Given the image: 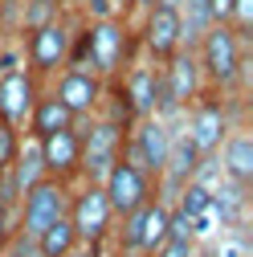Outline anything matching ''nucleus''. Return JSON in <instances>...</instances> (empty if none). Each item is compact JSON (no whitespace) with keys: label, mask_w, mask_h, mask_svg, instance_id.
<instances>
[{"label":"nucleus","mask_w":253,"mask_h":257,"mask_svg":"<svg viewBox=\"0 0 253 257\" xmlns=\"http://www.w3.org/2000/svg\"><path fill=\"white\" fill-rule=\"evenodd\" d=\"M131 61V29H126V17H102L82 25V33H74V49L66 66H82L94 70L102 82L118 78L122 66Z\"/></svg>","instance_id":"obj_1"},{"label":"nucleus","mask_w":253,"mask_h":257,"mask_svg":"<svg viewBox=\"0 0 253 257\" xmlns=\"http://www.w3.org/2000/svg\"><path fill=\"white\" fill-rule=\"evenodd\" d=\"M192 53H196V66H200V78H204L208 90H216V94H237V90H245L249 57H245L241 37L233 33L229 25H208Z\"/></svg>","instance_id":"obj_2"},{"label":"nucleus","mask_w":253,"mask_h":257,"mask_svg":"<svg viewBox=\"0 0 253 257\" xmlns=\"http://www.w3.org/2000/svg\"><path fill=\"white\" fill-rule=\"evenodd\" d=\"M241 98L237 94H225L220 98L216 90H200L192 102L184 106V114H180V126H184V135L192 139V147L200 151V155H216V147L225 143V135L237 126V118H233V106H237Z\"/></svg>","instance_id":"obj_3"},{"label":"nucleus","mask_w":253,"mask_h":257,"mask_svg":"<svg viewBox=\"0 0 253 257\" xmlns=\"http://www.w3.org/2000/svg\"><path fill=\"white\" fill-rule=\"evenodd\" d=\"M66 220L74 224L78 245H82V249H90L94 257H98V253H102V245L110 241V229H114V212H110V204H106L102 184H86V180H78V184L70 188Z\"/></svg>","instance_id":"obj_4"},{"label":"nucleus","mask_w":253,"mask_h":257,"mask_svg":"<svg viewBox=\"0 0 253 257\" xmlns=\"http://www.w3.org/2000/svg\"><path fill=\"white\" fill-rule=\"evenodd\" d=\"M122 126H114L110 118L102 114H90V118H78V139H82V176L86 184H102L106 172L118 164L122 155Z\"/></svg>","instance_id":"obj_5"},{"label":"nucleus","mask_w":253,"mask_h":257,"mask_svg":"<svg viewBox=\"0 0 253 257\" xmlns=\"http://www.w3.org/2000/svg\"><path fill=\"white\" fill-rule=\"evenodd\" d=\"M70 49H74V21L66 13H57L53 21L29 29V37H25V61L29 66L25 70L33 78H53L70 61Z\"/></svg>","instance_id":"obj_6"},{"label":"nucleus","mask_w":253,"mask_h":257,"mask_svg":"<svg viewBox=\"0 0 253 257\" xmlns=\"http://www.w3.org/2000/svg\"><path fill=\"white\" fill-rule=\"evenodd\" d=\"M176 122H180V118H176ZM176 122H168V118H160V114L139 118L131 131L122 135V155H118V159L135 164L139 172H147V176L155 180V176L164 172V164H168V147H172Z\"/></svg>","instance_id":"obj_7"},{"label":"nucleus","mask_w":253,"mask_h":257,"mask_svg":"<svg viewBox=\"0 0 253 257\" xmlns=\"http://www.w3.org/2000/svg\"><path fill=\"white\" fill-rule=\"evenodd\" d=\"M66 204H70V184L61 180H37L33 188L17 200V212H13V224L21 237H37L45 224H53L57 216H66Z\"/></svg>","instance_id":"obj_8"},{"label":"nucleus","mask_w":253,"mask_h":257,"mask_svg":"<svg viewBox=\"0 0 253 257\" xmlns=\"http://www.w3.org/2000/svg\"><path fill=\"white\" fill-rule=\"evenodd\" d=\"M53 98L66 106L74 118H90V114H98V102H102V90L106 82L94 74V70H82V66H61L53 74Z\"/></svg>","instance_id":"obj_9"},{"label":"nucleus","mask_w":253,"mask_h":257,"mask_svg":"<svg viewBox=\"0 0 253 257\" xmlns=\"http://www.w3.org/2000/svg\"><path fill=\"white\" fill-rule=\"evenodd\" d=\"M139 45H143L147 61H155V66H164L176 49H184V37H180V9H176V5H151V9H143Z\"/></svg>","instance_id":"obj_10"},{"label":"nucleus","mask_w":253,"mask_h":257,"mask_svg":"<svg viewBox=\"0 0 253 257\" xmlns=\"http://www.w3.org/2000/svg\"><path fill=\"white\" fill-rule=\"evenodd\" d=\"M102 192H106V204H110V212L118 220L122 212H135L139 204H147L155 196V180L147 172H139L135 164L118 159V164L106 172V180H102Z\"/></svg>","instance_id":"obj_11"},{"label":"nucleus","mask_w":253,"mask_h":257,"mask_svg":"<svg viewBox=\"0 0 253 257\" xmlns=\"http://www.w3.org/2000/svg\"><path fill=\"white\" fill-rule=\"evenodd\" d=\"M41 147V164H45V176L49 180H61V184H78L82 176V139H78V122L66 126V131H53L45 139H37Z\"/></svg>","instance_id":"obj_12"},{"label":"nucleus","mask_w":253,"mask_h":257,"mask_svg":"<svg viewBox=\"0 0 253 257\" xmlns=\"http://www.w3.org/2000/svg\"><path fill=\"white\" fill-rule=\"evenodd\" d=\"M41 94L37 78L29 74L25 66L17 70H0V118L13 122V126H25L29 110H33V98Z\"/></svg>","instance_id":"obj_13"},{"label":"nucleus","mask_w":253,"mask_h":257,"mask_svg":"<svg viewBox=\"0 0 253 257\" xmlns=\"http://www.w3.org/2000/svg\"><path fill=\"white\" fill-rule=\"evenodd\" d=\"M216 164H220V176H225L229 184L253 188V131L245 122H237L225 135V143L216 147Z\"/></svg>","instance_id":"obj_14"},{"label":"nucleus","mask_w":253,"mask_h":257,"mask_svg":"<svg viewBox=\"0 0 253 257\" xmlns=\"http://www.w3.org/2000/svg\"><path fill=\"white\" fill-rule=\"evenodd\" d=\"M160 70H164V86H168V94H172V102H176L180 110L204 90V78H200V66H196V53H192V49H176Z\"/></svg>","instance_id":"obj_15"},{"label":"nucleus","mask_w":253,"mask_h":257,"mask_svg":"<svg viewBox=\"0 0 253 257\" xmlns=\"http://www.w3.org/2000/svg\"><path fill=\"white\" fill-rule=\"evenodd\" d=\"M155 74H160V66H155V61H126L122 74L114 78L118 90H122V98L131 102L135 118L155 114Z\"/></svg>","instance_id":"obj_16"},{"label":"nucleus","mask_w":253,"mask_h":257,"mask_svg":"<svg viewBox=\"0 0 253 257\" xmlns=\"http://www.w3.org/2000/svg\"><path fill=\"white\" fill-rule=\"evenodd\" d=\"M74 122H78V118L53 98V90H41L37 98H33V110H29V118H25V135L45 139V135L66 131V126H74Z\"/></svg>","instance_id":"obj_17"},{"label":"nucleus","mask_w":253,"mask_h":257,"mask_svg":"<svg viewBox=\"0 0 253 257\" xmlns=\"http://www.w3.org/2000/svg\"><path fill=\"white\" fill-rule=\"evenodd\" d=\"M9 180H13V188H17V196H25V192L33 188L37 180H45L41 147H37V139H33V135H25V139H21V151H17L13 168H9Z\"/></svg>","instance_id":"obj_18"},{"label":"nucleus","mask_w":253,"mask_h":257,"mask_svg":"<svg viewBox=\"0 0 253 257\" xmlns=\"http://www.w3.org/2000/svg\"><path fill=\"white\" fill-rule=\"evenodd\" d=\"M33 249H37V257H70V253L82 249V245H78L74 224H70L66 216H57L53 224H45V229L33 237Z\"/></svg>","instance_id":"obj_19"},{"label":"nucleus","mask_w":253,"mask_h":257,"mask_svg":"<svg viewBox=\"0 0 253 257\" xmlns=\"http://www.w3.org/2000/svg\"><path fill=\"white\" fill-rule=\"evenodd\" d=\"M208 200H212V192H208L204 184H196V180H188L184 192H180V200H176L172 208H180L184 216H200V212L208 208Z\"/></svg>","instance_id":"obj_20"},{"label":"nucleus","mask_w":253,"mask_h":257,"mask_svg":"<svg viewBox=\"0 0 253 257\" xmlns=\"http://www.w3.org/2000/svg\"><path fill=\"white\" fill-rule=\"evenodd\" d=\"M57 13H66V9L45 5V0H25V5H21V33H29V29H37V25L53 21Z\"/></svg>","instance_id":"obj_21"},{"label":"nucleus","mask_w":253,"mask_h":257,"mask_svg":"<svg viewBox=\"0 0 253 257\" xmlns=\"http://www.w3.org/2000/svg\"><path fill=\"white\" fill-rule=\"evenodd\" d=\"M21 139H25L21 126H13V122L0 118V172L13 168V159H17V151H21Z\"/></svg>","instance_id":"obj_22"},{"label":"nucleus","mask_w":253,"mask_h":257,"mask_svg":"<svg viewBox=\"0 0 253 257\" xmlns=\"http://www.w3.org/2000/svg\"><path fill=\"white\" fill-rule=\"evenodd\" d=\"M229 29L241 37V45H249V37H253V0H233Z\"/></svg>","instance_id":"obj_23"},{"label":"nucleus","mask_w":253,"mask_h":257,"mask_svg":"<svg viewBox=\"0 0 253 257\" xmlns=\"http://www.w3.org/2000/svg\"><path fill=\"white\" fill-rule=\"evenodd\" d=\"M151 257H196V241H180V237H164L151 249Z\"/></svg>","instance_id":"obj_24"},{"label":"nucleus","mask_w":253,"mask_h":257,"mask_svg":"<svg viewBox=\"0 0 253 257\" xmlns=\"http://www.w3.org/2000/svg\"><path fill=\"white\" fill-rule=\"evenodd\" d=\"M78 9H82V17H90V21H102V17H118L110 0H78Z\"/></svg>","instance_id":"obj_25"},{"label":"nucleus","mask_w":253,"mask_h":257,"mask_svg":"<svg viewBox=\"0 0 253 257\" xmlns=\"http://www.w3.org/2000/svg\"><path fill=\"white\" fill-rule=\"evenodd\" d=\"M208 13H212V25H229L233 0H208Z\"/></svg>","instance_id":"obj_26"},{"label":"nucleus","mask_w":253,"mask_h":257,"mask_svg":"<svg viewBox=\"0 0 253 257\" xmlns=\"http://www.w3.org/2000/svg\"><path fill=\"white\" fill-rule=\"evenodd\" d=\"M17 233V224H13V212H0V253H5V245L13 241Z\"/></svg>","instance_id":"obj_27"},{"label":"nucleus","mask_w":253,"mask_h":257,"mask_svg":"<svg viewBox=\"0 0 253 257\" xmlns=\"http://www.w3.org/2000/svg\"><path fill=\"white\" fill-rule=\"evenodd\" d=\"M110 5H114V13H118V17H126V13H135V0H110Z\"/></svg>","instance_id":"obj_28"},{"label":"nucleus","mask_w":253,"mask_h":257,"mask_svg":"<svg viewBox=\"0 0 253 257\" xmlns=\"http://www.w3.org/2000/svg\"><path fill=\"white\" fill-rule=\"evenodd\" d=\"M70 257H94V253H90V249H74Z\"/></svg>","instance_id":"obj_29"},{"label":"nucleus","mask_w":253,"mask_h":257,"mask_svg":"<svg viewBox=\"0 0 253 257\" xmlns=\"http://www.w3.org/2000/svg\"><path fill=\"white\" fill-rule=\"evenodd\" d=\"M45 5H57V9H66V5H70V0H45Z\"/></svg>","instance_id":"obj_30"}]
</instances>
